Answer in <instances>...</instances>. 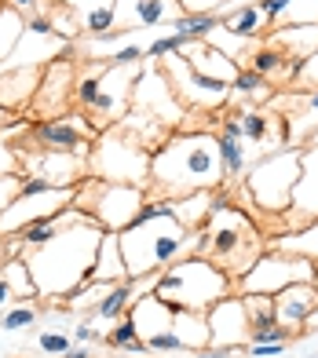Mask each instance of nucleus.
Segmentation results:
<instances>
[{
	"label": "nucleus",
	"instance_id": "nucleus-1",
	"mask_svg": "<svg viewBox=\"0 0 318 358\" xmlns=\"http://www.w3.org/2000/svg\"><path fill=\"white\" fill-rule=\"evenodd\" d=\"M103 234H106L103 227L88 213L77 208V216L62 227L52 241H44V245H37V249H26L22 259H26L29 274H34V285H37L41 296L66 300L73 289H81L92 278Z\"/></svg>",
	"mask_w": 318,
	"mask_h": 358
},
{
	"label": "nucleus",
	"instance_id": "nucleus-2",
	"mask_svg": "<svg viewBox=\"0 0 318 358\" xmlns=\"http://www.w3.org/2000/svg\"><path fill=\"white\" fill-rule=\"evenodd\" d=\"M150 187L165 198H183L194 190L227 187L219 136L209 132H176L150 154Z\"/></svg>",
	"mask_w": 318,
	"mask_h": 358
},
{
	"label": "nucleus",
	"instance_id": "nucleus-3",
	"mask_svg": "<svg viewBox=\"0 0 318 358\" xmlns=\"http://www.w3.org/2000/svg\"><path fill=\"white\" fill-rule=\"evenodd\" d=\"M198 256L212 259L216 267H224L231 274L234 285L263 256V234H260V227L227 198L224 187L212 194V213H209V220H205V227H201Z\"/></svg>",
	"mask_w": 318,
	"mask_h": 358
},
{
	"label": "nucleus",
	"instance_id": "nucleus-4",
	"mask_svg": "<svg viewBox=\"0 0 318 358\" xmlns=\"http://www.w3.org/2000/svg\"><path fill=\"white\" fill-rule=\"evenodd\" d=\"M117 238L124 267H129V282H136V278H154L157 271H165L183 256H198L201 231H187L176 216H154V220H136Z\"/></svg>",
	"mask_w": 318,
	"mask_h": 358
},
{
	"label": "nucleus",
	"instance_id": "nucleus-5",
	"mask_svg": "<svg viewBox=\"0 0 318 358\" xmlns=\"http://www.w3.org/2000/svg\"><path fill=\"white\" fill-rule=\"evenodd\" d=\"M231 289L234 282L224 267H216L205 256H183L154 274L150 292L172 307H183V311H209L216 300L231 296Z\"/></svg>",
	"mask_w": 318,
	"mask_h": 358
},
{
	"label": "nucleus",
	"instance_id": "nucleus-6",
	"mask_svg": "<svg viewBox=\"0 0 318 358\" xmlns=\"http://www.w3.org/2000/svg\"><path fill=\"white\" fill-rule=\"evenodd\" d=\"M150 146L143 143L132 128H110V132H99L92 154H88V172L95 179H110V183H136L143 187L150 176Z\"/></svg>",
	"mask_w": 318,
	"mask_h": 358
},
{
	"label": "nucleus",
	"instance_id": "nucleus-7",
	"mask_svg": "<svg viewBox=\"0 0 318 358\" xmlns=\"http://www.w3.org/2000/svg\"><path fill=\"white\" fill-rule=\"evenodd\" d=\"M81 213H88L95 223L110 234H121L136 223L139 208L147 205V190L136 183H110V179H85L77 187V201Z\"/></svg>",
	"mask_w": 318,
	"mask_h": 358
},
{
	"label": "nucleus",
	"instance_id": "nucleus-8",
	"mask_svg": "<svg viewBox=\"0 0 318 358\" xmlns=\"http://www.w3.org/2000/svg\"><path fill=\"white\" fill-rule=\"evenodd\" d=\"M300 157H304L300 146L260 157L256 169L249 172V183H245L252 205H260L263 213H285L293 205V190L300 179Z\"/></svg>",
	"mask_w": 318,
	"mask_h": 358
},
{
	"label": "nucleus",
	"instance_id": "nucleus-9",
	"mask_svg": "<svg viewBox=\"0 0 318 358\" xmlns=\"http://www.w3.org/2000/svg\"><path fill=\"white\" fill-rule=\"evenodd\" d=\"M293 282H318V264L308 256L275 249V252H263L256 264L238 278L234 289H242L245 296H275V292H282Z\"/></svg>",
	"mask_w": 318,
	"mask_h": 358
},
{
	"label": "nucleus",
	"instance_id": "nucleus-10",
	"mask_svg": "<svg viewBox=\"0 0 318 358\" xmlns=\"http://www.w3.org/2000/svg\"><path fill=\"white\" fill-rule=\"evenodd\" d=\"M161 73L168 77V85H172V92H176V99H180L183 106L219 110V106L227 103V95H231L227 80H216V77H209V73H201L183 52L165 55Z\"/></svg>",
	"mask_w": 318,
	"mask_h": 358
},
{
	"label": "nucleus",
	"instance_id": "nucleus-11",
	"mask_svg": "<svg viewBox=\"0 0 318 358\" xmlns=\"http://www.w3.org/2000/svg\"><path fill=\"white\" fill-rule=\"evenodd\" d=\"M26 139L29 146H48V150H70V154H81L88 157L99 132L92 128L88 117L81 113H62V117H41L26 128Z\"/></svg>",
	"mask_w": 318,
	"mask_h": 358
},
{
	"label": "nucleus",
	"instance_id": "nucleus-12",
	"mask_svg": "<svg viewBox=\"0 0 318 358\" xmlns=\"http://www.w3.org/2000/svg\"><path fill=\"white\" fill-rule=\"evenodd\" d=\"M22 157V172L48 179L52 187H81L85 183V172H88V157L81 154H70V150H48V146H15Z\"/></svg>",
	"mask_w": 318,
	"mask_h": 358
},
{
	"label": "nucleus",
	"instance_id": "nucleus-13",
	"mask_svg": "<svg viewBox=\"0 0 318 358\" xmlns=\"http://www.w3.org/2000/svg\"><path fill=\"white\" fill-rule=\"evenodd\" d=\"M205 322H209V348H224V351H245L252 329H249V311L242 296H224L216 300L209 311H205Z\"/></svg>",
	"mask_w": 318,
	"mask_h": 358
},
{
	"label": "nucleus",
	"instance_id": "nucleus-14",
	"mask_svg": "<svg viewBox=\"0 0 318 358\" xmlns=\"http://www.w3.org/2000/svg\"><path fill=\"white\" fill-rule=\"evenodd\" d=\"M180 15V0H117L114 34H132L139 26H161Z\"/></svg>",
	"mask_w": 318,
	"mask_h": 358
},
{
	"label": "nucleus",
	"instance_id": "nucleus-15",
	"mask_svg": "<svg viewBox=\"0 0 318 358\" xmlns=\"http://www.w3.org/2000/svg\"><path fill=\"white\" fill-rule=\"evenodd\" d=\"M271 300H275V318L296 333L318 311V282H293L282 292H275Z\"/></svg>",
	"mask_w": 318,
	"mask_h": 358
},
{
	"label": "nucleus",
	"instance_id": "nucleus-16",
	"mask_svg": "<svg viewBox=\"0 0 318 358\" xmlns=\"http://www.w3.org/2000/svg\"><path fill=\"white\" fill-rule=\"evenodd\" d=\"M289 213L304 216L308 223L318 220V143L304 146V157H300V179H296Z\"/></svg>",
	"mask_w": 318,
	"mask_h": 358
},
{
	"label": "nucleus",
	"instance_id": "nucleus-17",
	"mask_svg": "<svg viewBox=\"0 0 318 358\" xmlns=\"http://www.w3.org/2000/svg\"><path fill=\"white\" fill-rule=\"evenodd\" d=\"M41 77H44L41 66H15L8 73H0V106L4 110L26 106L41 88Z\"/></svg>",
	"mask_w": 318,
	"mask_h": 358
},
{
	"label": "nucleus",
	"instance_id": "nucleus-18",
	"mask_svg": "<svg viewBox=\"0 0 318 358\" xmlns=\"http://www.w3.org/2000/svg\"><path fill=\"white\" fill-rule=\"evenodd\" d=\"M88 282H103V285L129 282V267H124V252H121L117 234H110V231L103 234V245H99V256H95V267H92Z\"/></svg>",
	"mask_w": 318,
	"mask_h": 358
},
{
	"label": "nucleus",
	"instance_id": "nucleus-19",
	"mask_svg": "<svg viewBox=\"0 0 318 358\" xmlns=\"http://www.w3.org/2000/svg\"><path fill=\"white\" fill-rule=\"evenodd\" d=\"M212 194L216 190H194V194H183V198H168L172 216H176L187 231H201L209 213H212Z\"/></svg>",
	"mask_w": 318,
	"mask_h": 358
},
{
	"label": "nucleus",
	"instance_id": "nucleus-20",
	"mask_svg": "<svg viewBox=\"0 0 318 358\" xmlns=\"http://www.w3.org/2000/svg\"><path fill=\"white\" fill-rule=\"evenodd\" d=\"M267 26H271V22H267V15H263L256 4H242L238 11L224 15V29H227L231 37H238V41H252V37H260Z\"/></svg>",
	"mask_w": 318,
	"mask_h": 358
},
{
	"label": "nucleus",
	"instance_id": "nucleus-21",
	"mask_svg": "<svg viewBox=\"0 0 318 358\" xmlns=\"http://www.w3.org/2000/svg\"><path fill=\"white\" fill-rule=\"evenodd\" d=\"M132 282H117V285H110L106 289V296L95 303V311H88L92 318H103V322H114V318H124L129 315V307H132Z\"/></svg>",
	"mask_w": 318,
	"mask_h": 358
},
{
	"label": "nucleus",
	"instance_id": "nucleus-22",
	"mask_svg": "<svg viewBox=\"0 0 318 358\" xmlns=\"http://www.w3.org/2000/svg\"><path fill=\"white\" fill-rule=\"evenodd\" d=\"M224 26V19L219 15H201V11H190V15H176L172 19V34H187V37H194V41H209L216 29Z\"/></svg>",
	"mask_w": 318,
	"mask_h": 358
},
{
	"label": "nucleus",
	"instance_id": "nucleus-23",
	"mask_svg": "<svg viewBox=\"0 0 318 358\" xmlns=\"http://www.w3.org/2000/svg\"><path fill=\"white\" fill-rule=\"evenodd\" d=\"M22 34H26V22H22L19 8L0 4V62L11 59V52L22 44Z\"/></svg>",
	"mask_w": 318,
	"mask_h": 358
},
{
	"label": "nucleus",
	"instance_id": "nucleus-24",
	"mask_svg": "<svg viewBox=\"0 0 318 358\" xmlns=\"http://www.w3.org/2000/svg\"><path fill=\"white\" fill-rule=\"evenodd\" d=\"M278 249L285 252H296V256H308L318 264V220H311L308 227H300V231H289L278 238Z\"/></svg>",
	"mask_w": 318,
	"mask_h": 358
},
{
	"label": "nucleus",
	"instance_id": "nucleus-25",
	"mask_svg": "<svg viewBox=\"0 0 318 358\" xmlns=\"http://www.w3.org/2000/svg\"><path fill=\"white\" fill-rule=\"evenodd\" d=\"M219 157H224L227 183H238V179L245 176V150H242V139H227V136H219Z\"/></svg>",
	"mask_w": 318,
	"mask_h": 358
},
{
	"label": "nucleus",
	"instance_id": "nucleus-26",
	"mask_svg": "<svg viewBox=\"0 0 318 358\" xmlns=\"http://www.w3.org/2000/svg\"><path fill=\"white\" fill-rule=\"evenodd\" d=\"M242 300H245V311H249V329L252 333H260L267 329V325H275V300L271 296H245L242 292Z\"/></svg>",
	"mask_w": 318,
	"mask_h": 358
},
{
	"label": "nucleus",
	"instance_id": "nucleus-27",
	"mask_svg": "<svg viewBox=\"0 0 318 358\" xmlns=\"http://www.w3.org/2000/svg\"><path fill=\"white\" fill-rule=\"evenodd\" d=\"M231 92H242V95H249V99H267V95H271V80L260 77L256 70H238Z\"/></svg>",
	"mask_w": 318,
	"mask_h": 358
},
{
	"label": "nucleus",
	"instance_id": "nucleus-28",
	"mask_svg": "<svg viewBox=\"0 0 318 358\" xmlns=\"http://www.w3.org/2000/svg\"><path fill=\"white\" fill-rule=\"evenodd\" d=\"M238 121H242L249 143H267L271 139V117H267V110H245Z\"/></svg>",
	"mask_w": 318,
	"mask_h": 358
},
{
	"label": "nucleus",
	"instance_id": "nucleus-29",
	"mask_svg": "<svg viewBox=\"0 0 318 358\" xmlns=\"http://www.w3.org/2000/svg\"><path fill=\"white\" fill-rule=\"evenodd\" d=\"M34 322H37V307H29V303L8 307V311L0 315V333H19V329H29Z\"/></svg>",
	"mask_w": 318,
	"mask_h": 358
},
{
	"label": "nucleus",
	"instance_id": "nucleus-30",
	"mask_svg": "<svg viewBox=\"0 0 318 358\" xmlns=\"http://www.w3.org/2000/svg\"><path fill=\"white\" fill-rule=\"evenodd\" d=\"M190 44H198V41H194V37H187V34H168V37H154V41L147 44V59L176 55V52H183V48H190Z\"/></svg>",
	"mask_w": 318,
	"mask_h": 358
},
{
	"label": "nucleus",
	"instance_id": "nucleus-31",
	"mask_svg": "<svg viewBox=\"0 0 318 358\" xmlns=\"http://www.w3.org/2000/svg\"><path fill=\"white\" fill-rule=\"evenodd\" d=\"M136 340H143V336H139V325H136L129 315L117 318V325L106 333V344H110V348H121V351L129 348V344H136Z\"/></svg>",
	"mask_w": 318,
	"mask_h": 358
},
{
	"label": "nucleus",
	"instance_id": "nucleus-32",
	"mask_svg": "<svg viewBox=\"0 0 318 358\" xmlns=\"http://www.w3.org/2000/svg\"><path fill=\"white\" fill-rule=\"evenodd\" d=\"M99 77H103V70H95V73L81 77V80L73 85V99L81 103L85 110H92V106H95V99H99Z\"/></svg>",
	"mask_w": 318,
	"mask_h": 358
},
{
	"label": "nucleus",
	"instance_id": "nucleus-33",
	"mask_svg": "<svg viewBox=\"0 0 318 358\" xmlns=\"http://www.w3.org/2000/svg\"><path fill=\"white\" fill-rule=\"evenodd\" d=\"M0 176H22V157L15 143H8V132H0Z\"/></svg>",
	"mask_w": 318,
	"mask_h": 358
},
{
	"label": "nucleus",
	"instance_id": "nucleus-34",
	"mask_svg": "<svg viewBox=\"0 0 318 358\" xmlns=\"http://www.w3.org/2000/svg\"><path fill=\"white\" fill-rule=\"evenodd\" d=\"M37 351L48 355V358H62L70 351V336L66 333H41L37 336Z\"/></svg>",
	"mask_w": 318,
	"mask_h": 358
},
{
	"label": "nucleus",
	"instance_id": "nucleus-35",
	"mask_svg": "<svg viewBox=\"0 0 318 358\" xmlns=\"http://www.w3.org/2000/svg\"><path fill=\"white\" fill-rule=\"evenodd\" d=\"M22 194V176H0V216H4V208Z\"/></svg>",
	"mask_w": 318,
	"mask_h": 358
},
{
	"label": "nucleus",
	"instance_id": "nucleus-36",
	"mask_svg": "<svg viewBox=\"0 0 318 358\" xmlns=\"http://www.w3.org/2000/svg\"><path fill=\"white\" fill-rule=\"evenodd\" d=\"M256 8L267 15V22H275V19H285V11L293 8V0H256Z\"/></svg>",
	"mask_w": 318,
	"mask_h": 358
},
{
	"label": "nucleus",
	"instance_id": "nucleus-37",
	"mask_svg": "<svg viewBox=\"0 0 318 358\" xmlns=\"http://www.w3.org/2000/svg\"><path fill=\"white\" fill-rule=\"evenodd\" d=\"M296 80H308L311 88H318V48H315V52H311L304 62H300V73H296Z\"/></svg>",
	"mask_w": 318,
	"mask_h": 358
},
{
	"label": "nucleus",
	"instance_id": "nucleus-38",
	"mask_svg": "<svg viewBox=\"0 0 318 358\" xmlns=\"http://www.w3.org/2000/svg\"><path fill=\"white\" fill-rule=\"evenodd\" d=\"M73 340H77V344H88V340H106V333H99L88 318H81V325L73 329Z\"/></svg>",
	"mask_w": 318,
	"mask_h": 358
},
{
	"label": "nucleus",
	"instance_id": "nucleus-39",
	"mask_svg": "<svg viewBox=\"0 0 318 358\" xmlns=\"http://www.w3.org/2000/svg\"><path fill=\"white\" fill-rule=\"evenodd\" d=\"M15 296H19V292H15L11 278H8L4 271H0V311H8V307H15Z\"/></svg>",
	"mask_w": 318,
	"mask_h": 358
},
{
	"label": "nucleus",
	"instance_id": "nucleus-40",
	"mask_svg": "<svg viewBox=\"0 0 318 358\" xmlns=\"http://www.w3.org/2000/svg\"><path fill=\"white\" fill-rule=\"evenodd\" d=\"M224 136H227V139H245L242 121H238V117H227V121H224Z\"/></svg>",
	"mask_w": 318,
	"mask_h": 358
},
{
	"label": "nucleus",
	"instance_id": "nucleus-41",
	"mask_svg": "<svg viewBox=\"0 0 318 358\" xmlns=\"http://www.w3.org/2000/svg\"><path fill=\"white\" fill-rule=\"evenodd\" d=\"M62 358H92V351H88V344H81V348H70Z\"/></svg>",
	"mask_w": 318,
	"mask_h": 358
},
{
	"label": "nucleus",
	"instance_id": "nucleus-42",
	"mask_svg": "<svg viewBox=\"0 0 318 358\" xmlns=\"http://www.w3.org/2000/svg\"><path fill=\"white\" fill-rule=\"evenodd\" d=\"M11 4L19 8V11H34V8L41 4V0H11Z\"/></svg>",
	"mask_w": 318,
	"mask_h": 358
},
{
	"label": "nucleus",
	"instance_id": "nucleus-43",
	"mask_svg": "<svg viewBox=\"0 0 318 358\" xmlns=\"http://www.w3.org/2000/svg\"><path fill=\"white\" fill-rule=\"evenodd\" d=\"M8 113H11V110H4V106H0V128L8 124Z\"/></svg>",
	"mask_w": 318,
	"mask_h": 358
},
{
	"label": "nucleus",
	"instance_id": "nucleus-44",
	"mask_svg": "<svg viewBox=\"0 0 318 358\" xmlns=\"http://www.w3.org/2000/svg\"><path fill=\"white\" fill-rule=\"evenodd\" d=\"M308 143H318V128H315V132H311V139Z\"/></svg>",
	"mask_w": 318,
	"mask_h": 358
},
{
	"label": "nucleus",
	"instance_id": "nucleus-45",
	"mask_svg": "<svg viewBox=\"0 0 318 358\" xmlns=\"http://www.w3.org/2000/svg\"><path fill=\"white\" fill-rule=\"evenodd\" d=\"M168 358H194V355H168Z\"/></svg>",
	"mask_w": 318,
	"mask_h": 358
},
{
	"label": "nucleus",
	"instance_id": "nucleus-46",
	"mask_svg": "<svg viewBox=\"0 0 318 358\" xmlns=\"http://www.w3.org/2000/svg\"><path fill=\"white\" fill-rule=\"evenodd\" d=\"M308 358H318V351H315V355H308Z\"/></svg>",
	"mask_w": 318,
	"mask_h": 358
},
{
	"label": "nucleus",
	"instance_id": "nucleus-47",
	"mask_svg": "<svg viewBox=\"0 0 318 358\" xmlns=\"http://www.w3.org/2000/svg\"><path fill=\"white\" fill-rule=\"evenodd\" d=\"M0 245H4V234H0Z\"/></svg>",
	"mask_w": 318,
	"mask_h": 358
},
{
	"label": "nucleus",
	"instance_id": "nucleus-48",
	"mask_svg": "<svg viewBox=\"0 0 318 358\" xmlns=\"http://www.w3.org/2000/svg\"><path fill=\"white\" fill-rule=\"evenodd\" d=\"M0 271H4V264H0Z\"/></svg>",
	"mask_w": 318,
	"mask_h": 358
}]
</instances>
